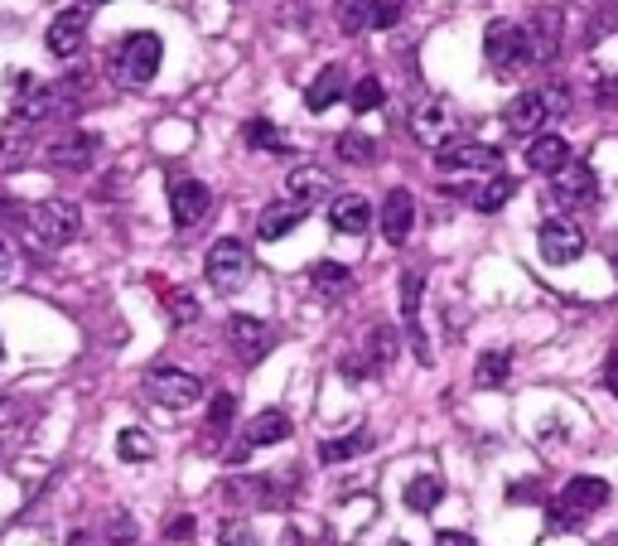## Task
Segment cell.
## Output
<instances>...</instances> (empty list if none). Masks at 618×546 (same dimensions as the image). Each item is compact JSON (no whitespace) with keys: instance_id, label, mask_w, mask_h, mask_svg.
<instances>
[{"instance_id":"cell-1","label":"cell","mask_w":618,"mask_h":546,"mask_svg":"<svg viewBox=\"0 0 618 546\" xmlns=\"http://www.w3.org/2000/svg\"><path fill=\"white\" fill-rule=\"evenodd\" d=\"M25 232L35 247H69L77 232H83V208L69 204V198L35 204V208H25Z\"/></svg>"},{"instance_id":"cell-2","label":"cell","mask_w":618,"mask_h":546,"mask_svg":"<svg viewBox=\"0 0 618 546\" xmlns=\"http://www.w3.org/2000/svg\"><path fill=\"white\" fill-rule=\"evenodd\" d=\"M160 59H165V44L155 35H145V29H136V35H126L111 49L107 69L117 83H131V87H145L155 73H160Z\"/></svg>"},{"instance_id":"cell-3","label":"cell","mask_w":618,"mask_h":546,"mask_svg":"<svg viewBox=\"0 0 618 546\" xmlns=\"http://www.w3.org/2000/svg\"><path fill=\"white\" fill-rule=\"evenodd\" d=\"M614 498V488L604 484V478H594V474H575L566 484V494L556 498V503L546 508V518H550V527H566V532H575L590 512H599L604 503Z\"/></svg>"},{"instance_id":"cell-4","label":"cell","mask_w":618,"mask_h":546,"mask_svg":"<svg viewBox=\"0 0 618 546\" xmlns=\"http://www.w3.org/2000/svg\"><path fill=\"white\" fill-rule=\"evenodd\" d=\"M204 271H208V286H213V291H222V295L242 291L246 276H252V247H246V242H238V238L213 242Z\"/></svg>"},{"instance_id":"cell-5","label":"cell","mask_w":618,"mask_h":546,"mask_svg":"<svg viewBox=\"0 0 618 546\" xmlns=\"http://www.w3.org/2000/svg\"><path fill=\"white\" fill-rule=\"evenodd\" d=\"M483 53L498 73H517L526 69L532 59V39H526V25H512V20H493L488 35H483Z\"/></svg>"},{"instance_id":"cell-6","label":"cell","mask_w":618,"mask_h":546,"mask_svg":"<svg viewBox=\"0 0 618 546\" xmlns=\"http://www.w3.org/2000/svg\"><path fill=\"white\" fill-rule=\"evenodd\" d=\"M145 397L160 401L165 411H189L204 401V383L194 373H184V367H150L145 373Z\"/></svg>"},{"instance_id":"cell-7","label":"cell","mask_w":618,"mask_h":546,"mask_svg":"<svg viewBox=\"0 0 618 546\" xmlns=\"http://www.w3.org/2000/svg\"><path fill=\"white\" fill-rule=\"evenodd\" d=\"M455 131H459V111H455L449 97H425V102H415V111H411V136L421 141V146L445 150L449 141H455Z\"/></svg>"},{"instance_id":"cell-8","label":"cell","mask_w":618,"mask_h":546,"mask_svg":"<svg viewBox=\"0 0 618 546\" xmlns=\"http://www.w3.org/2000/svg\"><path fill=\"white\" fill-rule=\"evenodd\" d=\"M435 165L449 174H498L502 170V150L483 146V141H449L445 150H435Z\"/></svg>"},{"instance_id":"cell-9","label":"cell","mask_w":618,"mask_h":546,"mask_svg":"<svg viewBox=\"0 0 618 546\" xmlns=\"http://www.w3.org/2000/svg\"><path fill=\"white\" fill-rule=\"evenodd\" d=\"M97 150H102L97 131H59L39 155H44V165H53V170H87V165L97 160Z\"/></svg>"},{"instance_id":"cell-10","label":"cell","mask_w":618,"mask_h":546,"mask_svg":"<svg viewBox=\"0 0 618 546\" xmlns=\"http://www.w3.org/2000/svg\"><path fill=\"white\" fill-rule=\"evenodd\" d=\"M536 247H542V262L570 266L584 256V232L570 218H550V222H542V232H536Z\"/></svg>"},{"instance_id":"cell-11","label":"cell","mask_w":618,"mask_h":546,"mask_svg":"<svg viewBox=\"0 0 618 546\" xmlns=\"http://www.w3.org/2000/svg\"><path fill=\"white\" fill-rule=\"evenodd\" d=\"M213 214V194H208V184H198V180H179L170 189V218H174V228L179 232H194V228H204Z\"/></svg>"},{"instance_id":"cell-12","label":"cell","mask_w":618,"mask_h":546,"mask_svg":"<svg viewBox=\"0 0 618 546\" xmlns=\"http://www.w3.org/2000/svg\"><path fill=\"white\" fill-rule=\"evenodd\" d=\"M599 194V180H594L590 165H566L560 174H550V204L556 208H584Z\"/></svg>"},{"instance_id":"cell-13","label":"cell","mask_w":618,"mask_h":546,"mask_svg":"<svg viewBox=\"0 0 618 546\" xmlns=\"http://www.w3.org/2000/svg\"><path fill=\"white\" fill-rule=\"evenodd\" d=\"M228 343L232 353L252 367L266 359V349H271V325H262L256 315H228Z\"/></svg>"},{"instance_id":"cell-14","label":"cell","mask_w":618,"mask_h":546,"mask_svg":"<svg viewBox=\"0 0 618 546\" xmlns=\"http://www.w3.org/2000/svg\"><path fill=\"white\" fill-rule=\"evenodd\" d=\"M83 35H87V5H73V10H63V15H53V25L44 29V44H49V53H59V59H73Z\"/></svg>"},{"instance_id":"cell-15","label":"cell","mask_w":618,"mask_h":546,"mask_svg":"<svg viewBox=\"0 0 618 546\" xmlns=\"http://www.w3.org/2000/svg\"><path fill=\"white\" fill-rule=\"evenodd\" d=\"M411 228H415V198H411V189H391L387 204H381V238H387L391 247H401V242L411 238Z\"/></svg>"},{"instance_id":"cell-16","label":"cell","mask_w":618,"mask_h":546,"mask_svg":"<svg viewBox=\"0 0 618 546\" xmlns=\"http://www.w3.org/2000/svg\"><path fill=\"white\" fill-rule=\"evenodd\" d=\"M329 222H334V232H343V238H363V232L373 228V204H367L363 194H339L329 204Z\"/></svg>"},{"instance_id":"cell-17","label":"cell","mask_w":618,"mask_h":546,"mask_svg":"<svg viewBox=\"0 0 618 546\" xmlns=\"http://www.w3.org/2000/svg\"><path fill=\"white\" fill-rule=\"evenodd\" d=\"M305 214H310L305 204H295V198H280V204L262 208V218H256V238H262V242H280L286 232H295L300 222H305Z\"/></svg>"},{"instance_id":"cell-18","label":"cell","mask_w":618,"mask_h":546,"mask_svg":"<svg viewBox=\"0 0 618 546\" xmlns=\"http://www.w3.org/2000/svg\"><path fill=\"white\" fill-rule=\"evenodd\" d=\"M502 121H508V131H517V136H532V131H542L550 121L546 97L542 93H517L508 102V111H502Z\"/></svg>"},{"instance_id":"cell-19","label":"cell","mask_w":618,"mask_h":546,"mask_svg":"<svg viewBox=\"0 0 618 546\" xmlns=\"http://www.w3.org/2000/svg\"><path fill=\"white\" fill-rule=\"evenodd\" d=\"M421 271H407L401 276V315H407V329H411V349L421 363H431V343L421 333Z\"/></svg>"},{"instance_id":"cell-20","label":"cell","mask_w":618,"mask_h":546,"mask_svg":"<svg viewBox=\"0 0 618 546\" xmlns=\"http://www.w3.org/2000/svg\"><path fill=\"white\" fill-rule=\"evenodd\" d=\"M526 165H532L536 174H560L570 165L566 136H532V146H526Z\"/></svg>"},{"instance_id":"cell-21","label":"cell","mask_w":618,"mask_h":546,"mask_svg":"<svg viewBox=\"0 0 618 546\" xmlns=\"http://www.w3.org/2000/svg\"><path fill=\"white\" fill-rule=\"evenodd\" d=\"M343 93H348V73H343V63H329V69H324V73L310 83L305 107H310V111H329Z\"/></svg>"},{"instance_id":"cell-22","label":"cell","mask_w":618,"mask_h":546,"mask_svg":"<svg viewBox=\"0 0 618 546\" xmlns=\"http://www.w3.org/2000/svg\"><path fill=\"white\" fill-rule=\"evenodd\" d=\"M53 111V93L49 87H39V93H25L15 107H10V131H20V136H29V131L39 126L44 117Z\"/></svg>"},{"instance_id":"cell-23","label":"cell","mask_w":618,"mask_h":546,"mask_svg":"<svg viewBox=\"0 0 618 546\" xmlns=\"http://www.w3.org/2000/svg\"><path fill=\"white\" fill-rule=\"evenodd\" d=\"M290 194H295V204H319V198H329L334 194V184H329V174L324 170H314V165H300V170H290Z\"/></svg>"},{"instance_id":"cell-24","label":"cell","mask_w":618,"mask_h":546,"mask_svg":"<svg viewBox=\"0 0 618 546\" xmlns=\"http://www.w3.org/2000/svg\"><path fill=\"white\" fill-rule=\"evenodd\" d=\"M526 39H532V59L536 63L556 59V49H560V20L550 15V10H542V15L526 25Z\"/></svg>"},{"instance_id":"cell-25","label":"cell","mask_w":618,"mask_h":546,"mask_svg":"<svg viewBox=\"0 0 618 546\" xmlns=\"http://www.w3.org/2000/svg\"><path fill=\"white\" fill-rule=\"evenodd\" d=\"M310 286H314V291H319L324 300H339V295H348L353 276H348V266H339V262H314V266H310Z\"/></svg>"},{"instance_id":"cell-26","label":"cell","mask_w":618,"mask_h":546,"mask_svg":"<svg viewBox=\"0 0 618 546\" xmlns=\"http://www.w3.org/2000/svg\"><path fill=\"white\" fill-rule=\"evenodd\" d=\"M290 440V416L286 411H262V416H252V426H246V445H280Z\"/></svg>"},{"instance_id":"cell-27","label":"cell","mask_w":618,"mask_h":546,"mask_svg":"<svg viewBox=\"0 0 618 546\" xmlns=\"http://www.w3.org/2000/svg\"><path fill=\"white\" fill-rule=\"evenodd\" d=\"M29 155H35V141L20 136V131H0V174L25 170Z\"/></svg>"},{"instance_id":"cell-28","label":"cell","mask_w":618,"mask_h":546,"mask_svg":"<svg viewBox=\"0 0 618 546\" xmlns=\"http://www.w3.org/2000/svg\"><path fill=\"white\" fill-rule=\"evenodd\" d=\"M363 450H373V436H367V430H353V436L324 440V445H319V460H324V464H343V460H358Z\"/></svg>"},{"instance_id":"cell-29","label":"cell","mask_w":618,"mask_h":546,"mask_svg":"<svg viewBox=\"0 0 618 546\" xmlns=\"http://www.w3.org/2000/svg\"><path fill=\"white\" fill-rule=\"evenodd\" d=\"M508 373H512V353L508 349H488L474 367V383L478 387H502L508 383Z\"/></svg>"},{"instance_id":"cell-30","label":"cell","mask_w":618,"mask_h":546,"mask_svg":"<svg viewBox=\"0 0 618 546\" xmlns=\"http://www.w3.org/2000/svg\"><path fill=\"white\" fill-rule=\"evenodd\" d=\"M440 498H445V484L435 474H415L411 484H407V508L411 512H431Z\"/></svg>"},{"instance_id":"cell-31","label":"cell","mask_w":618,"mask_h":546,"mask_svg":"<svg viewBox=\"0 0 618 546\" xmlns=\"http://www.w3.org/2000/svg\"><path fill=\"white\" fill-rule=\"evenodd\" d=\"M334 150H339L343 165H373V160H377V141L367 136V131H343Z\"/></svg>"},{"instance_id":"cell-32","label":"cell","mask_w":618,"mask_h":546,"mask_svg":"<svg viewBox=\"0 0 618 546\" xmlns=\"http://www.w3.org/2000/svg\"><path fill=\"white\" fill-rule=\"evenodd\" d=\"M512 194H517V180H508V174H493V180L478 189L474 204H478V214H498V208L508 204Z\"/></svg>"},{"instance_id":"cell-33","label":"cell","mask_w":618,"mask_h":546,"mask_svg":"<svg viewBox=\"0 0 618 546\" xmlns=\"http://www.w3.org/2000/svg\"><path fill=\"white\" fill-rule=\"evenodd\" d=\"M117 454H121L126 464H145V460L155 454V440L145 436V430L131 426V430H121V436H117Z\"/></svg>"},{"instance_id":"cell-34","label":"cell","mask_w":618,"mask_h":546,"mask_svg":"<svg viewBox=\"0 0 618 546\" xmlns=\"http://www.w3.org/2000/svg\"><path fill=\"white\" fill-rule=\"evenodd\" d=\"M334 20H339L343 35L367 29V0H334Z\"/></svg>"},{"instance_id":"cell-35","label":"cell","mask_w":618,"mask_h":546,"mask_svg":"<svg viewBox=\"0 0 618 546\" xmlns=\"http://www.w3.org/2000/svg\"><path fill=\"white\" fill-rule=\"evenodd\" d=\"M401 15H407V0H367V25L373 29L401 25Z\"/></svg>"},{"instance_id":"cell-36","label":"cell","mask_w":618,"mask_h":546,"mask_svg":"<svg viewBox=\"0 0 618 546\" xmlns=\"http://www.w3.org/2000/svg\"><path fill=\"white\" fill-rule=\"evenodd\" d=\"M381 102H387V93H381L377 77H363V83L353 87V97H348V107H353V111H377Z\"/></svg>"},{"instance_id":"cell-37","label":"cell","mask_w":618,"mask_h":546,"mask_svg":"<svg viewBox=\"0 0 618 546\" xmlns=\"http://www.w3.org/2000/svg\"><path fill=\"white\" fill-rule=\"evenodd\" d=\"M218 542H222V546H262V537L252 532V522H242V518H228V522H222Z\"/></svg>"},{"instance_id":"cell-38","label":"cell","mask_w":618,"mask_h":546,"mask_svg":"<svg viewBox=\"0 0 618 546\" xmlns=\"http://www.w3.org/2000/svg\"><path fill=\"white\" fill-rule=\"evenodd\" d=\"M373 367H387L391 359H397V329H387V325H377L373 329Z\"/></svg>"},{"instance_id":"cell-39","label":"cell","mask_w":618,"mask_h":546,"mask_svg":"<svg viewBox=\"0 0 618 546\" xmlns=\"http://www.w3.org/2000/svg\"><path fill=\"white\" fill-rule=\"evenodd\" d=\"M107 537H111V546H136V518L131 512H111V522H107Z\"/></svg>"},{"instance_id":"cell-40","label":"cell","mask_w":618,"mask_h":546,"mask_svg":"<svg viewBox=\"0 0 618 546\" xmlns=\"http://www.w3.org/2000/svg\"><path fill=\"white\" fill-rule=\"evenodd\" d=\"M242 136H246V146H252V150H276L280 146V136H276L271 121H246Z\"/></svg>"},{"instance_id":"cell-41","label":"cell","mask_w":618,"mask_h":546,"mask_svg":"<svg viewBox=\"0 0 618 546\" xmlns=\"http://www.w3.org/2000/svg\"><path fill=\"white\" fill-rule=\"evenodd\" d=\"M170 319H174V325H194V319H198V300L189 291H170Z\"/></svg>"},{"instance_id":"cell-42","label":"cell","mask_w":618,"mask_h":546,"mask_svg":"<svg viewBox=\"0 0 618 546\" xmlns=\"http://www.w3.org/2000/svg\"><path fill=\"white\" fill-rule=\"evenodd\" d=\"M232 416H238V397H232V392H218V397H213V411H208V426L222 430Z\"/></svg>"},{"instance_id":"cell-43","label":"cell","mask_w":618,"mask_h":546,"mask_svg":"<svg viewBox=\"0 0 618 546\" xmlns=\"http://www.w3.org/2000/svg\"><path fill=\"white\" fill-rule=\"evenodd\" d=\"M542 97H546V111H550V117H566V111H570V93H566L560 83L542 87Z\"/></svg>"},{"instance_id":"cell-44","label":"cell","mask_w":618,"mask_h":546,"mask_svg":"<svg viewBox=\"0 0 618 546\" xmlns=\"http://www.w3.org/2000/svg\"><path fill=\"white\" fill-rule=\"evenodd\" d=\"M604 387H609V392L618 397V349L609 353V359H604Z\"/></svg>"},{"instance_id":"cell-45","label":"cell","mask_w":618,"mask_h":546,"mask_svg":"<svg viewBox=\"0 0 618 546\" xmlns=\"http://www.w3.org/2000/svg\"><path fill=\"white\" fill-rule=\"evenodd\" d=\"M435 546H478V542L469 537V532H440V537H435Z\"/></svg>"},{"instance_id":"cell-46","label":"cell","mask_w":618,"mask_h":546,"mask_svg":"<svg viewBox=\"0 0 618 546\" xmlns=\"http://www.w3.org/2000/svg\"><path fill=\"white\" fill-rule=\"evenodd\" d=\"M0 218H5V222H25V208H20L15 198H0Z\"/></svg>"},{"instance_id":"cell-47","label":"cell","mask_w":618,"mask_h":546,"mask_svg":"<svg viewBox=\"0 0 618 546\" xmlns=\"http://www.w3.org/2000/svg\"><path fill=\"white\" fill-rule=\"evenodd\" d=\"M10 271H15V252H10V242L0 238V281H5Z\"/></svg>"},{"instance_id":"cell-48","label":"cell","mask_w":618,"mask_h":546,"mask_svg":"<svg viewBox=\"0 0 618 546\" xmlns=\"http://www.w3.org/2000/svg\"><path fill=\"white\" fill-rule=\"evenodd\" d=\"M170 537L179 542V537H194V518H174L170 522Z\"/></svg>"},{"instance_id":"cell-49","label":"cell","mask_w":618,"mask_h":546,"mask_svg":"<svg viewBox=\"0 0 618 546\" xmlns=\"http://www.w3.org/2000/svg\"><path fill=\"white\" fill-rule=\"evenodd\" d=\"M10 421V397H0V426Z\"/></svg>"},{"instance_id":"cell-50","label":"cell","mask_w":618,"mask_h":546,"mask_svg":"<svg viewBox=\"0 0 618 546\" xmlns=\"http://www.w3.org/2000/svg\"><path fill=\"white\" fill-rule=\"evenodd\" d=\"M286 546H300V532H286Z\"/></svg>"},{"instance_id":"cell-51","label":"cell","mask_w":618,"mask_h":546,"mask_svg":"<svg viewBox=\"0 0 618 546\" xmlns=\"http://www.w3.org/2000/svg\"><path fill=\"white\" fill-rule=\"evenodd\" d=\"M387 546H407V542H387Z\"/></svg>"},{"instance_id":"cell-52","label":"cell","mask_w":618,"mask_h":546,"mask_svg":"<svg viewBox=\"0 0 618 546\" xmlns=\"http://www.w3.org/2000/svg\"><path fill=\"white\" fill-rule=\"evenodd\" d=\"M77 5H87V0H77Z\"/></svg>"}]
</instances>
